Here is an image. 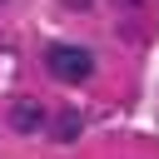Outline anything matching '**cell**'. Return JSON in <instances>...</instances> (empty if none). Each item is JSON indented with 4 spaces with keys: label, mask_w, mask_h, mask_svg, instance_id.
<instances>
[{
    "label": "cell",
    "mask_w": 159,
    "mask_h": 159,
    "mask_svg": "<svg viewBox=\"0 0 159 159\" xmlns=\"http://www.w3.org/2000/svg\"><path fill=\"white\" fill-rule=\"evenodd\" d=\"M45 65H50V75L60 84H80V80L94 75V60H89L84 45H50L45 50Z\"/></svg>",
    "instance_id": "1"
},
{
    "label": "cell",
    "mask_w": 159,
    "mask_h": 159,
    "mask_svg": "<svg viewBox=\"0 0 159 159\" xmlns=\"http://www.w3.org/2000/svg\"><path fill=\"white\" fill-rule=\"evenodd\" d=\"M10 129L15 134H40L45 129V104L40 99H15L10 104Z\"/></svg>",
    "instance_id": "2"
},
{
    "label": "cell",
    "mask_w": 159,
    "mask_h": 159,
    "mask_svg": "<svg viewBox=\"0 0 159 159\" xmlns=\"http://www.w3.org/2000/svg\"><path fill=\"white\" fill-rule=\"evenodd\" d=\"M75 134H80V114H75V109H65V114H60V129H55V139H60V144H70Z\"/></svg>",
    "instance_id": "3"
},
{
    "label": "cell",
    "mask_w": 159,
    "mask_h": 159,
    "mask_svg": "<svg viewBox=\"0 0 159 159\" xmlns=\"http://www.w3.org/2000/svg\"><path fill=\"white\" fill-rule=\"evenodd\" d=\"M60 5H70V10H94V0H60Z\"/></svg>",
    "instance_id": "4"
}]
</instances>
